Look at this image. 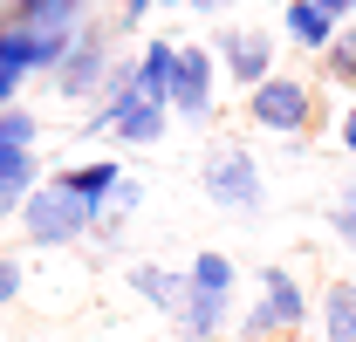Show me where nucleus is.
<instances>
[{
  "label": "nucleus",
  "mask_w": 356,
  "mask_h": 342,
  "mask_svg": "<svg viewBox=\"0 0 356 342\" xmlns=\"http://www.w3.org/2000/svg\"><path fill=\"white\" fill-rule=\"evenodd\" d=\"M21 233H28V247H76V240H89L96 233V206L89 199H76L69 185H35V199L21 206Z\"/></svg>",
  "instance_id": "f257e3e1"
},
{
  "label": "nucleus",
  "mask_w": 356,
  "mask_h": 342,
  "mask_svg": "<svg viewBox=\"0 0 356 342\" xmlns=\"http://www.w3.org/2000/svg\"><path fill=\"white\" fill-rule=\"evenodd\" d=\"M199 178H206V199L220 213H261V199H267V178H261V165H254L247 144H213L206 165H199Z\"/></svg>",
  "instance_id": "f03ea898"
},
{
  "label": "nucleus",
  "mask_w": 356,
  "mask_h": 342,
  "mask_svg": "<svg viewBox=\"0 0 356 342\" xmlns=\"http://www.w3.org/2000/svg\"><path fill=\"white\" fill-rule=\"evenodd\" d=\"M315 315V301L302 295V281L288 267H261V301L247 308L240 322V342H267V336H295L302 322Z\"/></svg>",
  "instance_id": "7ed1b4c3"
},
{
  "label": "nucleus",
  "mask_w": 356,
  "mask_h": 342,
  "mask_svg": "<svg viewBox=\"0 0 356 342\" xmlns=\"http://www.w3.org/2000/svg\"><path fill=\"white\" fill-rule=\"evenodd\" d=\"M110 35H103V21H83L76 28V48L62 55V69H55V96L62 103H103V89H110Z\"/></svg>",
  "instance_id": "20e7f679"
},
{
  "label": "nucleus",
  "mask_w": 356,
  "mask_h": 342,
  "mask_svg": "<svg viewBox=\"0 0 356 342\" xmlns=\"http://www.w3.org/2000/svg\"><path fill=\"white\" fill-rule=\"evenodd\" d=\"M247 117L261 130H281V137H295V130L315 124V89L302 76H267L261 89H247Z\"/></svg>",
  "instance_id": "39448f33"
},
{
  "label": "nucleus",
  "mask_w": 356,
  "mask_h": 342,
  "mask_svg": "<svg viewBox=\"0 0 356 342\" xmlns=\"http://www.w3.org/2000/svg\"><path fill=\"white\" fill-rule=\"evenodd\" d=\"M76 28H83V21H76ZM76 28H7V21H0V62H7V69H28V76L62 69V55L76 48Z\"/></svg>",
  "instance_id": "423d86ee"
},
{
  "label": "nucleus",
  "mask_w": 356,
  "mask_h": 342,
  "mask_svg": "<svg viewBox=\"0 0 356 342\" xmlns=\"http://www.w3.org/2000/svg\"><path fill=\"white\" fill-rule=\"evenodd\" d=\"M213 89H220V55H213V48H185L172 117H185V124H213Z\"/></svg>",
  "instance_id": "0eeeda50"
},
{
  "label": "nucleus",
  "mask_w": 356,
  "mask_h": 342,
  "mask_svg": "<svg viewBox=\"0 0 356 342\" xmlns=\"http://www.w3.org/2000/svg\"><path fill=\"white\" fill-rule=\"evenodd\" d=\"M165 103H124V110H89V124H83V137H117V144H158L165 137Z\"/></svg>",
  "instance_id": "6e6552de"
},
{
  "label": "nucleus",
  "mask_w": 356,
  "mask_h": 342,
  "mask_svg": "<svg viewBox=\"0 0 356 342\" xmlns=\"http://www.w3.org/2000/svg\"><path fill=\"white\" fill-rule=\"evenodd\" d=\"M220 62L240 89H261L274 76V35L267 28H226L220 35Z\"/></svg>",
  "instance_id": "1a4fd4ad"
},
{
  "label": "nucleus",
  "mask_w": 356,
  "mask_h": 342,
  "mask_svg": "<svg viewBox=\"0 0 356 342\" xmlns=\"http://www.w3.org/2000/svg\"><path fill=\"white\" fill-rule=\"evenodd\" d=\"M178 69H185V48L165 42V35H151V42L137 48V96L172 110V96H178Z\"/></svg>",
  "instance_id": "9d476101"
},
{
  "label": "nucleus",
  "mask_w": 356,
  "mask_h": 342,
  "mask_svg": "<svg viewBox=\"0 0 356 342\" xmlns=\"http://www.w3.org/2000/svg\"><path fill=\"white\" fill-rule=\"evenodd\" d=\"M35 185H42V158L21 151V144H0V219H21Z\"/></svg>",
  "instance_id": "9b49d317"
},
{
  "label": "nucleus",
  "mask_w": 356,
  "mask_h": 342,
  "mask_svg": "<svg viewBox=\"0 0 356 342\" xmlns=\"http://www.w3.org/2000/svg\"><path fill=\"white\" fill-rule=\"evenodd\" d=\"M131 295H144L151 308H165V315H178L185 308V295H192V274H178V267H158V260H131Z\"/></svg>",
  "instance_id": "f8f14e48"
},
{
  "label": "nucleus",
  "mask_w": 356,
  "mask_h": 342,
  "mask_svg": "<svg viewBox=\"0 0 356 342\" xmlns=\"http://www.w3.org/2000/svg\"><path fill=\"white\" fill-rule=\"evenodd\" d=\"M233 322V295H206V288H192L185 308H178V336L185 342H213Z\"/></svg>",
  "instance_id": "ddd939ff"
},
{
  "label": "nucleus",
  "mask_w": 356,
  "mask_h": 342,
  "mask_svg": "<svg viewBox=\"0 0 356 342\" xmlns=\"http://www.w3.org/2000/svg\"><path fill=\"white\" fill-rule=\"evenodd\" d=\"M83 7L89 0H7L0 21H7V28H76Z\"/></svg>",
  "instance_id": "4468645a"
},
{
  "label": "nucleus",
  "mask_w": 356,
  "mask_h": 342,
  "mask_svg": "<svg viewBox=\"0 0 356 342\" xmlns=\"http://www.w3.org/2000/svg\"><path fill=\"white\" fill-rule=\"evenodd\" d=\"M315 322H322V342H356V281H329L315 301Z\"/></svg>",
  "instance_id": "2eb2a0df"
},
{
  "label": "nucleus",
  "mask_w": 356,
  "mask_h": 342,
  "mask_svg": "<svg viewBox=\"0 0 356 342\" xmlns=\"http://www.w3.org/2000/svg\"><path fill=\"white\" fill-rule=\"evenodd\" d=\"M281 28H288V42L315 48V55H329V42L343 35V21H329L315 0H288V14H281Z\"/></svg>",
  "instance_id": "dca6fc26"
},
{
  "label": "nucleus",
  "mask_w": 356,
  "mask_h": 342,
  "mask_svg": "<svg viewBox=\"0 0 356 342\" xmlns=\"http://www.w3.org/2000/svg\"><path fill=\"white\" fill-rule=\"evenodd\" d=\"M55 185H69L76 199H89L96 213H103V199L124 185V165L117 158H96V165H69V171H55Z\"/></svg>",
  "instance_id": "f3484780"
},
{
  "label": "nucleus",
  "mask_w": 356,
  "mask_h": 342,
  "mask_svg": "<svg viewBox=\"0 0 356 342\" xmlns=\"http://www.w3.org/2000/svg\"><path fill=\"white\" fill-rule=\"evenodd\" d=\"M192 288H206V295H233L240 288V267H233V254H220V247H206V254H192Z\"/></svg>",
  "instance_id": "a211bd4d"
},
{
  "label": "nucleus",
  "mask_w": 356,
  "mask_h": 342,
  "mask_svg": "<svg viewBox=\"0 0 356 342\" xmlns=\"http://www.w3.org/2000/svg\"><path fill=\"white\" fill-rule=\"evenodd\" d=\"M137 199H144V185L124 178V185L103 199V213H96V240H110V247H117V226H124V213H137Z\"/></svg>",
  "instance_id": "6ab92c4d"
},
{
  "label": "nucleus",
  "mask_w": 356,
  "mask_h": 342,
  "mask_svg": "<svg viewBox=\"0 0 356 342\" xmlns=\"http://www.w3.org/2000/svg\"><path fill=\"white\" fill-rule=\"evenodd\" d=\"M322 69H329V83H343V89H356V21L329 42V55H322Z\"/></svg>",
  "instance_id": "aec40b11"
},
{
  "label": "nucleus",
  "mask_w": 356,
  "mask_h": 342,
  "mask_svg": "<svg viewBox=\"0 0 356 342\" xmlns=\"http://www.w3.org/2000/svg\"><path fill=\"white\" fill-rule=\"evenodd\" d=\"M329 233H336V240L356 254V185H343V192L329 199Z\"/></svg>",
  "instance_id": "412c9836"
},
{
  "label": "nucleus",
  "mask_w": 356,
  "mask_h": 342,
  "mask_svg": "<svg viewBox=\"0 0 356 342\" xmlns=\"http://www.w3.org/2000/svg\"><path fill=\"white\" fill-rule=\"evenodd\" d=\"M35 117H28V110H21V103H14V110H0V137H7V144H21V151H35Z\"/></svg>",
  "instance_id": "4be33fe9"
},
{
  "label": "nucleus",
  "mask_w": 356,
  "mask_h": 342,
  "mask_svg": "<svg viewBox=\"0 0 356 342\" xmlns=\"http://www.w3.org/2000/svg\"><path fill=\"white\" fill-rule=\"evenodd\" d=\"M151 7H165V0H117V28H137V21H151Z\"/></svg>",
  "instance_id": "5701e85b"
},
{
  "label": "nucleus",
  "mask_w": 356,
  "mask_h": 342,
  "mask_svg": "<svg viewBox=\"0 0 356 342\" xmlns=\"http://www.w3.org/2000/svg\"><path fill=\"white\" fill-rule=\"evenodd\" d=\"M21 83H28V69H7V62H0V110H14Z\"/></svg>",
  "instance_id": "b1692460"
},
{
  "label": "nucleus",
  "mask_w": 356,
  "mask_h": 342,
  "mask_svg": "<svg viewBox=\"0 0 356 342\" xmlns=\"http://www.w3.org/2000/svg\"><path fill=\"white\" fill-rule=\"evenodd\" d=\"M21 295V260H0V308Z\"/></svg>",
  "instance_id": "393cba45"
},
{
  "label": "nucleus",
  "mask_w": 356,
  "mask_h": 342,
  "mask_svg": "<svg viewBox=\"0 0 356 342\" xmlns=\"http://www.w3.org/2000/svg\"><path fill=\"white\" fill-rule=\"evenodd\" d=\"M315 7H322L329 21H343V28H350V21H356V0H315Z\"/></svg>",
  "instance_id": "a878e982"
},
{
  "label": "nucleus",
  "mask_w": 356,
  "mask_h": 342,
  "mask_svg": "<svg viewBox=\"0 0 356 342\" xmlns=\"http://www.w3.org/2000/svg\"><path fill=\"white\" fill-rule=\"evenodd\" d=\"M343 151H350V158H356V103H350V110H343Z\"/></svg>",
  "instance_id": "bb28decb"
},
{
  "label": "nucleus",
  "mask_w": 356,
  "mask_h": 342,
  "mask_svg": "<svg viewBox=\"0 0 356 342\" xmlns=\"http://www.w3.org/2000/svg\"><path fill=\"white\" fill-rule=\"evenodd\" d=\"M185 7H192V14H220L226 0H185Z\"/></svg>",
  "instance_id": "cd10ccee"
}]
</instances>
